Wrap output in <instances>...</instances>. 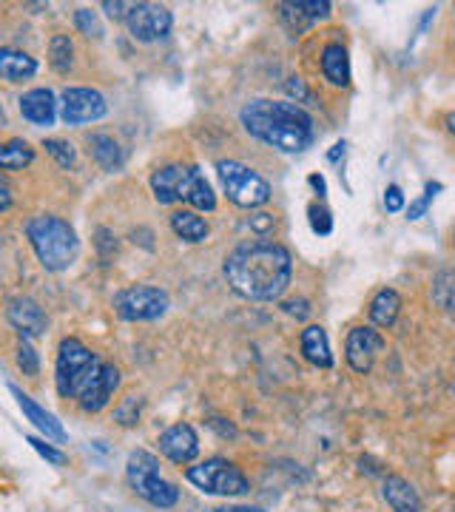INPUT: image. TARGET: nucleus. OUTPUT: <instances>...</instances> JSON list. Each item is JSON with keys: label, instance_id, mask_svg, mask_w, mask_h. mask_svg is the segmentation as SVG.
I'll return each instance as SVG.
<instances>
[{"label": "nucleus", "instance_id": "nucleus-6", "mask_svg": "<svg viewBox=\"0 0 455 512\" xmlns=\"http://www.w3.org/2000/svg\"><path fill=\"white\" fill-rule=\"evenodd\" d=\"M185 478L202 490L205 495H225V498H239L251 490L245 473L228 458H208L202 464H194L185 470Z\"/></svg>", "mask_w": 455, "mask_h": 512}, {"label": "nucleus", "instance_id": "nucleus-28", "mask_svg": "<svg viewBox=\"0 0 455 512\" xmlns=\"http://www.w3.org/2000/svg\"><path fill=\"white\" fill-rule=\"evenodd\" d=\"M291 6L299 12V15H302V18L308 20V23L328 18L330 9H333L328 0H296V3H291Z\"/></svg>", "mask_w": 455, "mask_h": 512}, {"label": "nucleus", "instance_id": "nucleus-39", "mask_svg": "<svg viewBox=\"0 0 455 512\" xmlns=\"http://www.w3.org/2000/svg\"><path fill=\"white\" fill-rule=\"evenodd\" d=\"M103 9H106V15H109L111 20H126L131 3H120V0H117V3H111V0H106V3H103Z\"/></svg>", "mask_w": 455, "mask_h": 512}, {"label": "nucleus", "instance_id": "nucleus-32", "mask_svg": "<svg viewBox=\"0 0 455 512\" xmlns=\"http://www.w3.org/2000/svg\"><path fill=\"white\" fill-rule=\"evenodd\" d=\"M74 26H77L86 37H103V26H100L97 15L89 12V9H77V12H74Z\"/></svg>", "mask_w": 455, "mask_h": 512}, {"label": "nucleus", "instance_id": "nucleus-30", "mask_svg": "<svg viewBox=\"0 0 455 512\" xmlns=\"http://www.w3.org/2000/svg\"><path fill=\"white\" fill-rule=\"evenodd\" d=\"M441 188H444L441 183H427V188H424V197H419L416 202H410V208H407V220H421V217L427 214L430 202L436 200V194L441 191Z\"/></svg>", "mask_w": 455, "mask_h": 512}, {"label": "nucleus", "instance_id": "nucleus-37", "mask_svg": "<svg viewBox=\"0 0 455 512\" xmlns=\"http://www.w3.org/2000/svg\"><path fill=\"white\" fill-rule=\"evenodd\" d=\"M384 208H387L390 214H399L401 208H404V191H401L399 185H390V188L384 191Z\"/></svg>", "mask_w": 455, "mask_h": 512}, {"label": "nucleus", "instance_id": "nucleus-10", "mask_svg": "<svg viewBox=\"0 0 455 512\" xmlns=\"http://www.w3.org/2000/svg\"><path fill=\"white\" fill-rule=\"evenodd\" d=\"M109 111V103L106 97L94 89H86V86H74V89H66L63 97H60V117L66 126H86V123H97L103 120Z\"/></svg>", "mask_w": 455, "mask_h": 512}, {"label": "nucleus", "instance_id": "nucleus-26", "mask_svg": "<svg viewBox=\"0 0 455 512\" xmlns=\"http://www.w3.org/2000/svg\"><path fill=\"white\" fill-rule=\"evenodd\" d=\"M72 57H74L72 40H69L66 35L52 37V43H49V63H52V69L60 74H66L69 69H72Z\"/></svg>", "mask_w": 455, "mask_h": 512}, {"label": "nucleus", "instance_id": "nucleus-7", "mask_svg": "<svg viewBox=\"0 0 455 512\" xmlns=\"http://www.w3.org/2000/svg\"><path fill=\"white\" fill-rule=\"evenodd\" d=\"M219 183L225 188L228 200L239 208H262L271 200V185L254 168L237 163V160H219L217 163Z\"/></svg>", "mask_w": 455, "mask_h": 512}, {"label": "nucleus", "instance_id": "nucleus-16", "mask_svg": "<svg viewBox=\"0 0 455 512\" xmlns=\"http://www.w3.org/2000/svg\"><path fill=\"white\" fill-rule=\"evenodd\" d=\"M9 390H12V396L18 399V407L23 410V416L32 421L37 430L46 436V439L57 441V444H63V441H66V430H63V424H60V421H57L55 416L49 413V410H43V407H40V404H37L32 396H26L18 384H9Z\"/></svg>", "mask_w": 455, "mask_h": 512}, {"label": "nucleus", "instance_id": "nucleus-20", "mask_svg": "<svg viewBox=\"0 0 455 512\" xmlns=\"http://www.w3.org/2000/svg\"><path fill=\"white\" fill-rule=\"evenodd\" d=\"M322 74L330 86H339V89L350 86V57L342 43H328L322 49Z\"/></svg>", "mask_w": 455, "mask_h": 512}, {"label": "nucleus", "instance_id": "nucleus-29", "mask_svg": "<svg viewBox=\"0 0 455 512\" xmlns=\"http://www.w3.org/2000/svg\"><path fill=\"white\" fill-rule=\"evenodd\" d=\"M18 367L23 370V376H37V373H40V359H37V350L32 348L29 339H20Z\"/></svg>", "mask_w": 455, "mask_h": 512}, {"label": "nucleus", "instance_id": "nucleus-1", "mask_svg": "<svg viewBox=\"0 0 455 512\" xmlns=\"http://www.w3.org/2000/svg\"><path fill=\"white\" fill-rule=\"evenodd\" d=\"M231 291L251 302H273L288 291L293 276V259L288 248L268 239L242 242L222 265Z\"/></svg>", "mask_w": 455, "mask_h": 512}, {"label": "nucleus", "instance_id": "nucleus-44", "mask_svg": "<svg viewBox=\"0 0 455 512\" xmlns=\"http://www.w3.org/2000/svg\"><path fill=\"white\" fill-rule=\"evenodd\" d=\"M217 512H262V510H259V507H242V504H239V507H222V510Z\"/></svg>", "mask_w": 455, "mask_h": 512}, {"label": "nucleus", "instance_id": "nucleus-5", "mask_svg": "<svg viewBox=\"0 0 455 512\" xmlns=\"http://www.w3.org/2000/svg\"><path fill=\"white\" fill-rule=\"evenodd\" d=\"M128 487L157 510H171L180 501V490L160 476V461L146 450H134L126 461Z\"/></svg>", "mask_w": 455, "mask_h": 512}, {"label": "nucleus", "instance_id": "nucleus-19", "mask_svg": "<svg viewBox=\"0 0 455 512\" xmlns=\"http://www.w3.org/2000/svg\"><path fill=\"white\" fill-rule=\"evenodd\" d=\"M35 74V57H29L26 52H20V49H12V46L0 49V77L6 83H23V80H32Z\"/></svg>", "mask_w": 455, "mask_h": 512}, {"label": "nucleus", "instance_id": "nucleus-40", "mask_svg": "<svg viewBox=\"0 0 455 512\" xmlns=\"http://www.w3.org/2000/svg\"><path fill=\"white\" fill-rule=\"evenodd\" d=\"M282 308H285V313L296 316V319H308V316H310V308H308V302H305V299H293V302H285Z\"/></svg>", "mask_w": 455, "mask_h": 512}, {"label": "nucleus", "instance_id": "nucleus-41", "mask_svg": "<svg viewBox=\"0 0 455 512\" xmlns=\"http://www.w3.org/2000/svg\"><path fill=\"white\" fill-rule=\"evenodd\" d=\"M9 208H12V188H9V183L0 177V214L9 211Z\"/></svg>", "mask_w": 455, "mask_h": 512}, {"label": "nucleus", "instance_id": "nucleus-24", "mask_svg": "<svg viewBox=\"0 0 455 512\" xmlns=\"http://www.w3.org/2000/svg\"><path fill=\"white\" fill-rule=\"evenodd\" d=\"M171 228H174V234L185 242H205L208 234H211V228H208V222L202 220L197 211H174L171 214Z\"/></svg>", "mask_w": 455, "mask_h": 512}, {"label": "nucleus", "instance_id": "nucleus-27", "mask_svg": "<svg viewBox=\"0 0 455 512\" xmlns=\"http://www.w3.org/2000/svg\"><path fill=\"white\" fill-rule=\"evenodd\" d=\"M43 148H46V151L57 160V165H63V168H74V163H77V151H74L72 143H66V140L49 137V140H43Z\"/></svg>", "mask_w": 455, "mask_h": 512}, {"label": "nucleus", "instance_id": "nucleus-3", "mask_svg": "<svg viewBox=\"0 0 455 512\" xmlns=\"http://www.w3.org/2000/svg\"><path fill=\"white\" fill-rule=\"evenodd\" d=\"M151 191L160 205H174V202H185L194 211H214L217 208V194L211 183L205 180L200 165H165L151 174Z\"/></svg>", "mask_w": 455, "mask_h": 512}, {"label": "nucleus", "instance_id": "nucleus-35", "mask_svg": "<svg viewBox=\"0 0 455 512\" xmlns=\"http://www.w3.org/2000/svg\"><path fill=\"white\" fill-rule=\"evenodd\" d=\"M29 444H32V447H35L37 453H40V456L46 458L49 464H57V467H63V464L69 461V458H66V453H60V450H55V447H49L46 441L35 439V436H29Z\"/></svg>", "mask_w": 455, "mask_h": 512}, {"label": "nucleus", "instance_id": "nucleus-42", "mask_svg": "<svg viewBox=\"0 0 455 512\" xmlns=\"http://www.w3.org/2000/svg\"><path fill=\"white\" fill-rule=\"evenodd\" d=\"M345 148H347L345 140H342V143H336V146L330 148V154H328L330 163H339V157H345Z\"/></svg>", "mask_w": 455, "mask_h": 512}, {"label": "nucleus", "instance_id": "nucleus-2", "mask_svg": "<svg viewBox=\"0 0 455 512\" xmlns=\"http://www.w3.org/2000/svg\"><path fill=\"white\" fill-rule=\"evenodd\" d=\"M239 120L245 131L256 137L259 143L299 154L313 143V117L308 111L299 109L296 103L285 100H251L239 111Z\"/></svg>", "mask_w": 455, "mask_h": 512}, {"label": "nucleus", "instance_id": "nucleus-14", "mask_svg": "<svg viewBox=\"0 0 455 512\" xmlns=\"http://www.w3.org/2000/svg\"><path fill=\"white\" fill-rule=\"evenodd\" d=\"M6 316H9L12 328H18L20 339L43 336L46 328H49V319H46L43 308L37 305L35 299H29V296H12L9 305H6Z\"/></svg>", "mask_w": 455, "mask_h": 512}, {"label": "nucleus", "instance_id": "nucleus-45", "mask_svg": "<svg viewBox=\"0 0 455 512\" xmlns=\"http://www.w3.org/2000/svg\"><path fill=\"white\" fill-rule=\"evenodd\" d=\"M3 120H6V117H3V109H0V126H3Z\"/></svg>", "mask_w": 455, "mask_h": 512}, {"label": "nucleus", "instance_id": "nucleus-34", "mask_svg": "<svg viewBox=\"0 0 455 512\" xmlns=\"http://www.w3.org/2000/svg\"><path fill=\"white\" fill-rule=\"evenodd\" d=\"M114 416H117V421H120L123 427L137 424V421H140V399H137V396H128L126 402L114 410Z\"/></svg>", "mask_w": 455, "mask_h": 512}, {"label": "nucleus", "instance_id": "nucleus-12", "mask_svg": "<svg viewBox=\"0 0 455 512\" xmlns=\"http://www.w3.org/2000/svg\"><path fill=\"white\" fill-rule=\"evenodd\" d=\"M117 387H120V370L103 362V365L97 367L89 379L83 382V387L77 390L74 399L80 402V407H83L86 413H100V410L111 402V396H114Z\"/></svg>", "mask_w": 455, "mask_h": 512}, {"label": "nucleus", "instance_id": "nucleus-4", "mask_svg": "<svg viewBox=\"0 0 455 512\" xmlns=\"http://www.w3.org/2000/svg\"><path fill=\"white\" fill-rule=\"evenodd\" d=\"M26 237L32 242L40 265L52 274L72 268L77 251H80V242H77L72 225L60 217H52V214H40L26 222Z\"/></svg>", "mask_w": 455, "mask_h": 512}, {"label": "nucleus", "instance_id": "nucleus-13", "mask_svg": "<svg viewBox=\"0 0 455 512\" xmlns=\"http://www.w3.org/2000/svg\"><path fill=\"white\" fill-rule=\"evenodd\" d=\"M384 350V336L376 328H353L347 333L345 356L347 365L356 373H370L379 353Z\"/></svg>", "mask_w": 455, "mask_h": 512}, {"label": "nucleus", "instance_id": "nucleus-17", "mask_svg": "<svg viewBox=\"0 0 455 512\" xmlns=\"http://www.w3.org/2000/svg\"><path fill=\"white\" fill-rule=\"evenodd\" d=\"M20 114L32 126H52L57 120V100L49 89H32L20 97Z\"/></svg>", "mask_w": 455, "mask_h": 512}, {"label": "nucleus", "instance_id": "nucleus-15", "mask_svg": "<svg viewBox=\"0 0 455 512\" xmlns=\"http://www.w3.org/2000/svg\"><path fill=\"white\" fill-rule=\"evenodd\" d=\"M160 453L174 464H191L200 456V436L191 424H174L160 436Z\"/></svg>", "mask_w": 455, "mask_h": 512}, {"label": "nucleus", "instance_id": "nucleus-25", "mask_svg": "<svg viewBox=\"0 0 455 512\" xmlns=\"http://www.w3.org/2000/svg\"><path fill=\"white\" fill-rule=\"evenodd\" d=\"M32 160H35V148L26 140L0 143V168L3 171H23L26 165H32Z\"/></svg>", "mask_w": 455, "mask_h": 512}, {"label": "nucleus", "instance_id": "nucleus-18", "mask_svg": "<svg viewBox=\"0 0 455 512\" xmlns=\"http://www.w3.org/2000/svg\"><path fill=\"white\" fill-rule=\"evenodd\" d=\"M382 495L393 512H421L419 490L401 476H387L382 484Z\"/></svg>", "mask_w": 455, "mask_h": 512}, {"label": "nucleus", "instance_id": "nucleus-33", "mask_svg": "<svg viewBox=\"0 0 455 512\" xmlns=\"http://www.w3.org/2000/svg\"><path fill=\"white\" fill-rule=\"evenodd\" d=\"M450 282H453V274H450V271H444V274H438L436 285H433L438 305H441L444 311H453V296H450L453 285H450Z\"/></svg>", "mask_w": 455, "mask_h": 512}, {"label": "nucleus", "instance_id": "nucleus-11", "mask_svg": "<svg viewBox=\"0 0 455 512\" xmlns=\"http://www.w3.org/2000/svg\"><path fill=\"white\" fill-rule=\"evenodd\" d=\"M126 26L134 40L140 43H154L171 35L174 18L160 3H131L126 15Z\"/></svg>", "mask_w": 455, "mask_h": 512}, {"label": "nucleus", "instance_id": "nucleus-43", "mask_svg": "<svg viewBox=\"0 0 455 512\" xmlns=\"http://www.w3.org/2000/svg\"><path fill=\"white\" fill-rule=\"evenodd\" d=\"M308 183L313 185V188H316V191H319V197H325V194H328V188H325V180H322V177H319V174H310V177H308Z\"/></svg>", "mask_w": 455, "mask_h": 512}, {"label": "nucleus", "instance_id": "nucleus-23", "mask_svg": "<svg viewBox=\"0 0 455 512\" xmlns=\"http://www.w3.org/2000/svg\"><path fill=\"white\" fill-rule=\"evenodd\" d=\"M86 143H89V154L94 157V163L100 165V168L117 171L123 165V148L109 134H91Z\"/></svg>", "mask_w": 455, "mask_h": 512}, {"label": "nucleus", "instance_id": "nucleus-21", "mask_svg": "<svg viewBox=\"0 0 455 512\" xmlns=\"http://www.w3.org/2000/svg\"><path fill=\"white\" fill-rule=\"evenodd\" d=\"M299 348H302V356H305L313 367L333 365V353H330V342H328V333H325V328L310 325V328L302 330Z\"/></svg>", "mask_w": 455, "mask_h": 512}, {"label": "nucleus", "instance_id": "nucleus-9", "mask_svg": "<svg viewBox=\"0 0 455 512\" xmlns=\"http://www.w3.org/2000/svg\"><path fill=\"white\" fill-rule=\"evenodd\" d=\"M171 299L163 288L154 285H131L114 296V311L126 322H154L168 311Z\"/></svg>", "mask_w": 455, "mask_h": 512}, {"label": "nucleus", "instance_id": "nucleus-31", "mask_svg": "<svg viewBox=\"0 0 455 512\" xmlns=\"http://www.w3.org/2000/svg\"><path fill=\"white\" fill-rule=\"evenodd\" d=\"M308 217H310V228H313V234L328 237L330 231H333V220H330V211L325 208V205H310Z\"/></svg>", "mask_w": 455, "mask_h": 512}, {"label": "nucleus", "instance_id": "nucleus-36", "mask_svg": "<svg viewBox=\"0 0 455 512\" xmlns=\"http://www.w3.org/2000/svg\"><path fill=\"white\" fill-rule=\"evenodd\" d=\"M285 89H288L291 97H296V103H313V94H310V89L305 86L302 77H291V80L285 83Z\"/></svg>", "mask_w": 455, "mask_h": 512}, {"label": "nucleus", "instance_id": "nucleus-38", "mask_svg": "<svg viewBox=\"0 0 455 512\" xmlns=\"http://www.w3.org/2000/svg\"><path fill=\"white\" fill-rule=\"evenodd\" d=\"M248 225H251V231H256L259 237H265L273 228V217L271 214H254V217L248 220Z\"/></svg>", "mask_w": 455, "mask_h": 512}, {"label": "nucleus", "instance_id": "nucleus-8", "mask_svg": "<svg viewBox=\"0 0 455 512\" xmlns=\"http://www.w3.org/2000/svg\"><path fill=\"white\" fill-rule=\"evenodd\" d=\"M103 365L83 342L77 339H63L57 348V365H55V382L57 393L63 399H74L83 382L89 379L97 367Z\"/></svg>", "mask_w": 455, "mask_h": 512}, {"label": "nucleus", "instance_id": "nucleus-22", "mask_svg": "<svg viewBox=\"0 0 455 512\" xmlns=\"http://www.w3.org/2000/svg\"><path fill=\"white\" fill-rule=\"evenodd\" d=\"M401 313V296L393 288H384L370 302V322L376 328H393Z\"/></svg>", "mask_w": 455, "mask_h": 512}]
</instances>
